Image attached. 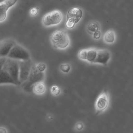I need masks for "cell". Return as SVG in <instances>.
I'll list each match as a JSON object with an SVG mask.
<instances>
[{
  "label": "cell",
  "mask_w": 133,
  "mask_h": 133,
  "mask_svg": "<svg viewBox=\"0 0 133 133\" xmlns=\"http://www.w3.org/2000/svg\"><path fill=\"white\" fill-rule=\"evenodd\" d=\"M111 97L109 91L104 90L98 95L95 101L94 108L95 112L100 115L106 112L110 106Z\"/></svg>",
  "instance_id": "1"
},
{
  "label": "cell",
  "mask_w": 133,
  "mask_h": 133,
  "mask_svg": "<svg viewBox=\"0 0 133 133\" xmlns=\"http://www.w3.org/2000/svg\"><path fill=\"white\" fill-rule=\"evenodd\" d=\"M50 41L54 48L58 49L66 48L70 44V38L68 34L64 30H57L53 33Z\"/></svg>",
  "instance_id": "2"
},
{
  "label": "cell",
  "mask_w": 133,
  "mask_h": 133,
  "mask_svg": "<svg viewBox=\"0 0 133 133\" xmlns=\"http://www.w3.org/2000/svg\"><path fill=\"white\" fill-rule=\"evenodd\" d=\"M45 78V73L38 70L34 64L28 80L24 84V90L28 92H32L33 85L38 82H42Z\"/></svg>",
  "instance_id": "3"
},
{
  "label": "cell",
  "mask_w": 133,
  "mask_h": 133,
  "mask_svg": "<svg viewBox=\"0 0 133 133\" xmlns=\"http://www.w3.org/2000/svg\"><path fill=\"white\" fill-rule=\"evenodd\" d=\"M3 69L5 70L12 78L16 85H20L19 81V63L18 61L7 57Z\"/></svg>",
  "instance_id": "4"
},
{
  "label": "cell",
  "mask_w": 133,
  "mask_h": 133,
  "mask_svg": "<svg viewBox=\"0 0 133 133\" xmlns=\"http://www.w3.org/2000/svg\"><path fill=\"white\" fill-rule=\"evenodd\" d=\"M7 57L17 61H27L31 59L28 51L17 43L13 46Z\"/></svg>",
  "instance_id": "5"
},
{
  "label": "cell",
  "mask_w": 133,
  "mask_h": 133,
  "mask_svg": "<svg viewBox=\"0 0 133 133\" xmlns=\"http://www.w3.org/2000/svg\"><path fill=\"white\" fill-rule=\"evenodd\" d=\"M19 63V81L22 84L28 80L34 64L31 60L18 61Z\"/></svg>",
  "instance_id": "6"
},
{
  "label": "cell",
  "mask_w": 133,
  "mask_h": 133,
  "mask_svg": "<svg viewBox=\"0 0 133 133\" xmlns=\"http://www.w3.org/2000/svg\"><path fill=\"white\" fill-rule=\"evenodd\" d=\"M62 18V13L58 10H56L44 15L42 20V23L45 27H50L59 24Z\"/></svg>",
  "instance_id": "7"
},
{
  "label": "cell",
  "mask_w": 133,
  "mask_h": 133,
  "mask_svg": "<svg viewBox=\"0 0 133 133\" xmlns=\"http://www.w3.org/2000/svg\"><path fill=\"white\" fill-rule=\"evenodd\" d=\"M17 44L14 39H5L0 42V57H7L13 46Z\"/></svg>",
  "instance_id": "8"
},
{
  "label": "cell",
  "mask_w": 133,
  "mask_h": 133,
  "mask_svg": "<svg viewBox=\"0 0 133 133\" xmlns=\"http://www.w3.org/2000/svg\"><path fill=\"white\" fill-rule=\"evenodd\" d=\"M17 2L15 0H6L0 3V22L6 20L8 10L14 6Z\"/></svg>",
  "instance_id": "9"
},
{
  "label": "cell",
  "mask_w": 133,
  "mask_h": 133,
  "mask_svg": "<svg viewBox=\"0 0 133 133\" xmlns=\"http://www.w3.org/2000/svg\"><path fill=\"white\" fill-rule=\"evenodd\" d=\"M83 12L78 8H72L68 10L67 14V20L75 25L82 18Z\"/></svg>",
  "instance_id": "10"
},
{
  "label": "cell",
  "mask_w": 133,
  "mask_h": 133,
  "mask_svg": "<svg viewBox=\"0 0 133 133\" xmlns=\"http://www.w3.org/2000/svg\"><path fill=\"white\" fill-rule=\"evenodd\" d=\"M110 57L111 54L108 50H97V55L93 63L100 64L106 66Z\"/></svg>",
  "instance_id": "11"
},
{
  "label": "cell",
  "mask_w": 133,
  "mask_h": 133,
  "mask_svg": "<svg viewBox=\"0 0 133 133\" xmlns=\"http://www.w3.org/2000/svg\"><path fill=\"white\" fill-rule=\"evenodd\" d=\"M10 84L16 85V83L10 75L3 69L0 71V84Z\"/></svg>",
  "instance_id": "12"
},
{
  "label": "cell",
  "mask_w": 133,
  "mask_h": 133,
  "mask_svg": "<svg viewBox=\"0 0 133 133\" xmlns=\"http://www.w3.org/2000/svg\"><path fill=\"white\" fill-rule=\"evenodd\" d=\"M101 26L98 22L92 21L89 22L86 27L87 31L89 34L92 35L93 33L100 31Z\"/></svg>",
  "instance_id": "13"
},
{
  "label": "cell",
  "mask_w": 133,
  "mask_h": 133,
  "mask_svg": "<svg viewBox=\"0 0 133 133\" xmlns=\"http://www.w3.org/2000/svg\"><path fill=\"white\" fill-rule=\"evenodd\" d=\"M46 87L45 83L43 82H38L32 87V91L37 95H42L46 91Z\"/></svg>",
  "instance_id": "14"
},
{
  "label": "cell",
  "mask_w": 133,
  "mask_h": 133,
  "mask_svg": "<svg viewBox=\"0 0 133 133\" xmlns=\"http://www.w3.org/2000/svg\"><path fill=\"white\" fill-rule=\"evenodd\" d=\"M104 42L107 44H112L114 42L116 39V34L113 30L110 29L107 31L103 36Z\"/></svg>",
  "instance_id": "15"
},
{
  "label": "cell",
  "mask_w": 133,
  "mask_h": 133,
  "mask_svg": "<svg viewBox=\"0 0 133 133\" xmlns=\"http://www.w3.org/2000/svg\"><path fill=\"white\" fill-rule=\"evenodd\" d=\"M87 49L88 51L86 61L89 63H93L97 55V49L95 48H90Z\"/></svg>",
  "instance_id": "16"
},
{
  "label": "cell",
  "mask_w": 133,
  "mask_h": 133,
  "mask_svg": "<svg viewBox=\"0 0 133 133\" xmlns=\"http://www.w3.org/2000/svg\"><path fill=\"white\" fill-rule=\"evenodd\" d=\"M50 91L52 95L55 97H58L61 95L63 93L62 89L59 86L56 85L51 86Z\"/></svg>",
  "instance_id": "17"
},
{
  "label": "cell",
  "mask_w": 133,
  "mask_h": 133,
  "mask_svg": "<svg viewBox=\"0 0 133 133\" xmlns=\"http://www.w3.org/2000/svg\"><path fill=\"white\" fill-rule=\"evenodd\" d=\"M85 128V124L82 121H78L75 123L74 127V131L76 132L83 131Z\"/></svg>",
  "instance_id": "18"
},
{
  "label": "cell",
  "mask_w": 133,
  "mask_h": 133,
  "mask_svg": "<svg viewBox=\"0 0 133 133\" xmlns=\"http://www.w3.org/2000/svg\"><path fill=\"white\" fill-rule=\"evenodd\" d=\"M88 49H85L80 50L78 53V56L81 59L86 61Z\"/></svg>",
  "instance_id": "19"
},
{
  "label": "cell",
  "mask_w": 133,
  "mask_h": 133,
  "mask_svg": "<svg viewBox=\"0 0 133 133\" xmlns=\"http://www.w3.org/2000/svg\"><path fill=\"white\" fill-rule=\"evenodd\" d=\"M60 69L63 73H68L70 70V66L68 64H62L60 66Z\"/></svg>",
  "instance_id": "20"
},
{
  "label": "cell",
  "mask_w": 133,
  "mask_h": 133,
  "mask_svg": "<svg viewBox=\"0 0 133 133\" xmlns=\"http://www.w3.org/2000/svg\"><path fill=\"white\" fill-rule=\"evenodd\" d=\"M36 69L41 72L44 73L46 68V65L43 63H39L36 65Z\"/></svg>",
  "instance_id": "21"
},
{
  "label": "cell",
  "mask_w": 133,
  "mask_h": 133,
  "mask_svg": "<svg viewBox=\"0 0 133 133\" xmlns=\"http://www.w3.org/2000/svg\"><path fill=\"white\" fill-rule=\"evenodd\" d=\"M39 8L38 7H33L31 8L29 11V14L32 16H35L38 14Z\"/></svg>",
  "instance_id": "22"
},
{
  "label": "cell",
  "mask_w": 133,
  "mask_h": 133,
  "mask_svg": "<svg viewBox=\"0 0 133 133\" xmlns=\"http://www.w3.org/2000/svg\"><path fill=\"white\" fill-rule=\"evenodd\" d=\"M92 38L95 39H99L100 38L101 36V32L100 31L96 32L92 34Z\"/></svg>",
  "instance_id": "23"
},
{
  "label": "cell",
  "mask_w": 133,
  "mask_h": 133,
  "mask_svg": "<svg viewBox=\"0 0 133 133\" xmlns=\"http://www.w3.org/2000/svg\"><path fill=\"white\" fill-rule=\"evenodd\" d=\"M46 118H47V120L49 121H52L53 119V115L52 114H49L46 116Z\"/></svg>",
  "instance_id": "24"
},
{
  "label": "cell",
  "mask_w": 133,
  "mask_h": 133,
  "mask_svg": "<svg viewBox=\"0 0 133 133\" xmlns=\"http://www.w3.org/2000/svg\"><path fill=\"white\" fill-rule=\"evenodd\" d=\"M0 133H7L6 130L4 128H0Z\"/></svg>",
  "instance_id": "25"
}]
</instances>
